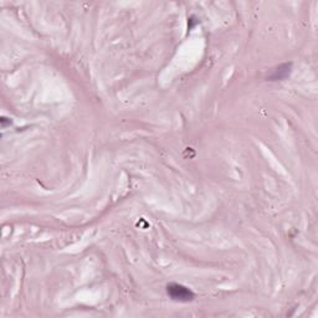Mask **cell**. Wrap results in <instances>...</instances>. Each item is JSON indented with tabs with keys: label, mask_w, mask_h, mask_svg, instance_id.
Segmentation results:
<instances>
[{
	"label": "cell",
	"mask_w": 318,
	"mask_h": 318,
	"mask_svg": "<svg viewBox=\"0 0 318 318\" xmlns=\"http://www.w3.org/2000/svg\"><path fill=\"white\" fill-rule=\"evenodd\" d=\"M291 72H292V63H281V65L277 66L271 71V74L269 75L267 79L270 81H285V80L290 77Z\"/></svg>",
	"instance_id": "7a4b0ae2"
},
{
	"label": "cell",
	"mask_w": 318,
	"mask_h": 318,
	"mask_svg": "<svg viewBox=\"0 0 318 318\" xmlns=\"http://www.w3.org/2000/svg\"><path fill=\"white\" fill-rule=\"evenodd\" d=\"M167 295L169 296L170 300L181 302V303L192 302L195 298L193 291L180 283H169L167 286Z\"/></svg>",
	"instance_id": "6da1fadb"
},
{
	"label": "cell",
	"mask_w": 318,
	"mask_h": 318,
	"mask_svg": "<svg viewBox=\"0 0 318 318\" xmlns=\"http://www.w3.org/2000/svg\"><path fill=\"white\" fill-rule=\"evenodd\" d=\"M0 122H2V127L3 128H7L8 125L12 124V121H10V118H7V117H2Z\"/></svg>",
	"instance_id": "3957f363"
}]
</instances>
